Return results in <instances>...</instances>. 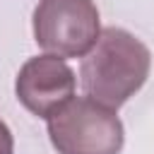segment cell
<instances>
[{"label":"cell","instance_id":"cell-1","mask_svg":"<svg viewBox=\"0 0 154 154\" xmlns=\"http://www.w3.org/2000/svg\"><path fill=\"white\" fill-rule=\"evenodd\" d=\"M152 53L128 29H101L94 48L82 58L79 82L89 99L118 111L149 77Z\"/></svg>","mask_w":154,"mask_h":154},{"label":"cell","instance_id":"cell-2","mask_svg":"<svg viewBox=\"0 0 154 154\" xmlns=\"http://www.w3.org/2000/svg\"><path fill=\"white\" fill-rule=\"evenodd\" d=\"M58 154H120L125 130L118 113L89 96H72L46 118Z\"/></svg>","mask_w":154,"mask_h":154},{"label":"cell","instance_id":"cell-3","mask_svg":"<svg viewBox=\"0 0 154 154\" xmlns=\"http://www.w3.org/2000/svg\"><path fill=\"white\" fill-rule=\"evenodd\" d=\"M31 24L38 48L63 60L84 58L101 34L94 0H38Z\"/></svg>","mask_w":154,"mask_h":154},{"label":"cell","instance_id":"cell-4","mask_svg":"<svg viewBox=\"0 0 154 154\" xmlns=\"http://www.w3.org/2000/svg\"><path fill=\"white\" fill-rule=\"evenodd\" d=\"M75 70L63 58L48 53L29 58L14 79V94L19 103L38 118H48L63 103H67L75 96Z\"/></svg>","mask_w":154,"mask_h":154},{"label":"cell","instance_id":"cell-5","mask_svg":"<svg viewBox=\"0 0 154 154\" xmlns=\"http://www.w3.org/2000/svg\"><path fill=\"white\" fill-rule=\"evenodd\" d=\"M0 154H14V140L7 123L0 118Z\"/></svg>","mask_w":154,"mask_h":154}]
</instances>
